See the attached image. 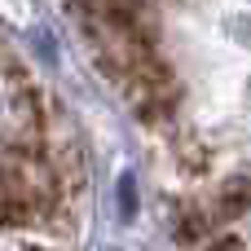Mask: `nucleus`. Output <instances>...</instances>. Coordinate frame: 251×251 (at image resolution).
<instances>
[{
    "mask_svg": "<svg viewBox=\"0 0 251 251\" xmlns=\"http://www.w3.org/2000/svg\"><path fill=\"white\" fill-rule=\"evenodd\" d=\"M207 251H243V243H238L234 234H225V238H216V243H212Z\"/></svg>",
    "mask_w": 251,
    "mask_h": 251,
    "instance_id": "1",
    "label": "nucleus"
}]
</instances>
